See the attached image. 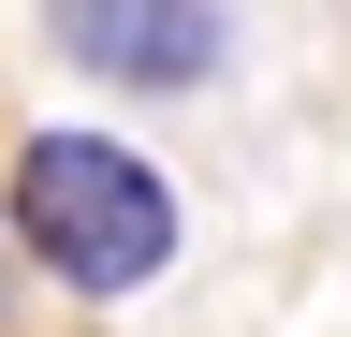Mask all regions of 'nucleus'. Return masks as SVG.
Here are the masks:
<instances>
[{"mask_svg": "<svg viewBox=\"0 0 351 337\" xmlns=\"http://www.w3.org/2000/svg\"><path fill=\"white\" fill-rule=\"evenodd\" d=\"M0 235H15L59 293L117 308V293H147L176 264V191H161V161L117 147V132H29L15 191H0Z\"/></svg>", "mask_w": 351, "mask_h": 337, "instance_id": "1", "label": "nucleus"}, {"mask_svg": "<svg viewBox=\"0 0 351 337\" xmlns=\"http://www.w3.org/2000/svg\"><path fill=\"white\" fill-rule=\"evenodd\" d=\"M44 30L88 89H205L219 45H234L219 0H44Z\"/></svg>", "mask_w": 351, "mask_h": 337, "instance_id": "2", "label": "nucleus"}, {"mask_svg": "<svg viewBox=\"0 0 351 337\" xmlns=\"http://www.w3.org/2000/svg\"><path fill=\"white\" fill-rule=\"evenodd\" d=\"M0 323H15V235H0Z\"/></svg>", "mask_w": 351, "mask_h": 337, "instance_id": "3", "label": "nucleus"}]
</instances>
